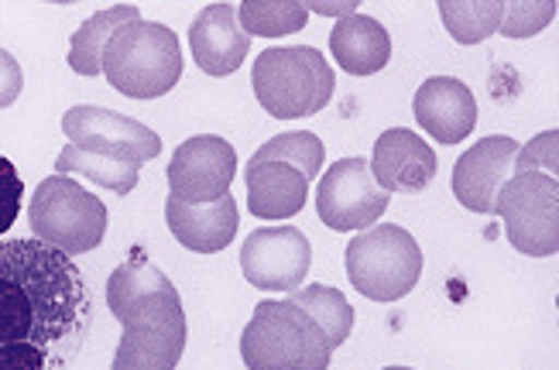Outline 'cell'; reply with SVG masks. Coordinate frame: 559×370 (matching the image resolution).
Masks as SVG:
<instances>
[{
	"label": "cell",
	"instance_id": "obj_12",
	"mask_svg": "<svg viewBox=\"0 0 559 370\" xmlns=\"http://www.w3.org/2000/svg\"><path fill=\"white\" fill-rule=\"evenodd\" d=\"M312 267V243L296 227H258L240 247V271L261 291L302 288Z\"/></svg>",
	"mask_w": 559,
	"mask_h": 370
},
{
	"label": "cell",
	"instance_id": "obj_32",
	"mask_svg": "<svg viewBox=\"0 0 559 370\" xmlns=\"http://www.w3.org/2000/svg\"><path fill=\"white\" fill-rule=\"evenodd\" d=\"M384 370H416V367H384Z\"/></svg>",
	"mask_w": 559,
	"mask_h": 370
},
{
	"label": "cell",
	"instance_id": "obj_14",
	"mask_svg": "<svg viewBox=\"0 0 559 370\" xmlns=\"http://www.w3.org/2000/svg\"><path fill=\"white\" fill-rule=\"evenodd\" d=\"M371 176L374 182L392 195H416L436 179V152L408 128H388L374 141V155H371Z\"/></svg>",
	"mask_w": 559,
	"mask_h": 370
},
{
	"label": "cell",
	"instance_id": "obj_4",
	"mask_svg": "<svg viewBox=\"0 0 559 370\" xmlns=\"http://www.w3.org/2000/svg\"><path fill=\"white\" fill-rule=\"evenodd\" d=\"M251 86L258 104L278 120H299L320 114L336 89V76L323 52L309 45L264 48L254 59Z\"/></svg>",
	"mask_w": 559,
	"mask_h": 370
},
{
	"label": "cell",
	"instance_id": "obj_18",
	"mask_svg": "<svg viewBox=\"0 0 559 370\" xmlns=\"http://www.w3.org/2000/svg\"><path fill=\"white\" fill-rule=\"evenodd\" d=\"M330 48L336 65L350 76H374L392 59V35L381 21L368 14H350L336 21Z\"/></svg>",
	"mask_w": 559,
	"mask_h": 370
},
{
	"label": "cell",
	"instance_id": "obj_9",
	"mask_svg": "<svg viewBox=\"0 0 559 370\" xmlns=\"http://www.w3.org/2000/svg\"><path fill=\"white\" fill-rule=\"evenodd\" d=\"M62 131L80 152H93L138 168L141 162H155L162 155V138L152 128L104 107H69L62 117Z\"/></svg>",
	"mask_w": 559,
	"mask_h": 370
},
{
	"label": "cell",
	"instance_id": "obj_17",
	"mask_svg": "<svg viewBox=\"0 0 559 370\" xmlns=\"http://www.w3.org/2000/svg\"><path fill=\"white\" fill-rule=\"evenodd\" d=\"M165 219L173 237L197 254H221L237 234V200L224 195L216 203H179L168 195Z\"/></svg>",
	"mask_w": 559,
	"mask_h": 370
},
{
	"label": "cell",
	"instance_id": "obj_22",
	"mask_svg": "<svg viewBox=\"0 0 559 370\" xmlns=\"http://www.w3.org/2000/svg\"><path fill=\"white\" fill-rule=\"evenodd\" d=\"M83 176L96 186L110 189L114 195H131L138 186L141 168L138 165H124V162H114L104 155H93V152H80V147H62L59 158H56V176Z\"/></svg>",
	"mask_w": 559,
	"mask_h": 370
},
{
	"label": "cell",
	"instance_id": "obj_10",
	"mask_svg": "<svg viewBox=\"0 0 559 370\" xmlns=\"http://www.w3.org/2000/svg\"><path fill=\"white\" fill-rule=\"evenodd\" d=\"M384 210H388V192L374 182L371 165L364 158L333 162L320 189H316V213L336 234L368 230L378 224Z\"/></svg>",
	"mask_w": 559,
	"mask_h": 370
},
{
	"label": "cell",
	"instance_id": "obj_21",
	"mask_svg": "<svg viewBox=\"0 0 559 370\" xmlns=\"http://www.w3.org/2000/svg\"><path fill=\"white\" fill-rule=\"evenodd\" d=\"M288 302L299 306L306 315H312V323L323 330V336L330 339V347L336 350L340 343H347L350 330H354V309L344 299V291L333 285H306V288H292Z\"/></svg>",
	"mask_w": 559,
	"mask_h": 370
},
{
	"label": "cell",
	"instance_id": "obj_23",
	"mask_svg": "<svg viewBox=\"0 0 559 370\" xmlns=\"http://www.w3.org/2000/svg\"><path fill=\"white\" fill-rule=\"evenodd\" d=\"M309 8L296 4V0H245L237 8V24L248 38H285L306 28Z\"/></svg>",
	"mask_w": 559,
	"mask_h": 370
},
{
	"label": "cell",
	"instance_id": "obj_27",
	"mask_svg": "<svg viewBox=\"0 0 559 370\" xmlns=\"http://www.w3.org/2000/svg\"><path fill=\"white\" fill-rule=\"evenodd\" d=\"M556 17V0H515V4H504V17H501V35L508 38H532L539 35L546 24H552Z\"/></svg>",
	"mask_w": 559,
	"mask_h": 370
},
{
	"label": "cell",
	"instance_id": "obj_3",
	"mask_svg": "<svg viewBox=\"0 0 559 370\" xmlns=\"http://www.w3.org/2000/svg\"><path fill=\"white\" fill-rule=\"evenodd\" d=\"M100 72L117 93L131 96V100H155L182 76L179 38L168 24L131 21L104 48Z\"/></svg>",
	"mask_w": 559,
	"mask_h": 370
},
{
	"label": "cell",
	"instance_id": "obj_1",
	"mask_svg": "<svg viewBox=\"0 0 559 370\" xmlns=\"http://www.w3.org/2000/svg\"><path fill=\"white\" fill-rule=\"evenodd\" d=\"M90 315L76 261L35 237L0 240V370H66Z\"/></svg>",
	"mask_w": 559,
	"mask_h": 370
},
{
	"label": "cell",
	"instance_id": "obj_26",
	"mask_svg": "<svg viewBox=\"0 0 559 370\" xmlns=\"http://www.w3.org/2000/svg\"><path fill=\"white\" fill-rule=\"evenodd\" d=\"M165 271H158L144 254H131L120 267H114V275L107 278V306L110 312L117 315L120 309H128L131 302H138L141 295L148 291H158V288H168Z\"/></svg>",
	"mask_w": 559,
	"mask_h": 370
},
{
	"label": "cell",
	"instance_id": "obj_24",
	"mask_svg": "<svg viewBox=\"0 0 559 370\" xmlns=\"http://www.w3.org/2000/svg\"><path fill=\"white\" fill-rule=\"evenodd\" d=\"M440 17L460 45H477L501 28L504 0H440Z\"/></svg>",
	"mask_w": 559,
	"mask_h": 370
},
{
	"label": "cell",
	"instance_id": "obj_5",
	"mask_svg": "<svg viewBox=\"0 0 559 370\" xmlns=\"http://www.w3.org/2000/svg\"><path fill=\"white\" fill-rule=\"evenodd\" d=\"M124 326L110 370H176L189 339L186 312L176 285L141 295L138 302L117 312Z\"/></svg>",
	"mask_w": 559,
	"mask_h": 370
},
{
	"label": "cell",
	"instance_id": "obj_7",
	"mask_svg": "<svg viewBox=\"0 0 559 370\" xmlns=\"http://www.w3.org/2000/svg\"><path fill=\"white\" fill-rule=\"evenodd\" d=\"M347 278L371 302H399L423 278V247L405 227L378 224L347 243Z\"/></svg>",
	"mask_w": 559,
	"mask_h": 370
},
{
	"label": "cell",
	"instance_id": "obj_11",
	"mask_svg": "<svg viewBox=\"0 0 559 370\" xmlns=\"http://www.w3.org/2000/svg\"><path fill=\"white\" fill-rule=\"evenodd\" d=\"M237 171L234 144L221 134H197L182 141L168 162V195L179 203H216L230 195Z\"/></svg>",
	"mask_w": 559,
	"mask_h": 370
},
{
	"label": "cell",
	"instance_id": "obj_16",
	"mask_svg": "<svg viewBox=\"0 0 559 370\" xmlns=\"http://www.w3.org/2000/svg\"><path fill=\"white\" fill-rule=\"evenodd\" d=\"M189 48L197 65L206 76H234L245 65L251 52V38L240 32L237 24V8L234 4H210L203 14H197L189 28Z\"/></svg>",
	"mask_w": 559,
	"mask_h": 370
},
{
	"label": "cell",
	"instance_id": "obj_29",
	"mask_svg": "<svg viewBox=\"0 0 559 370\" xmlns=\"http://www.w3.org/2000/svg\"><path fill=\"white\" fill-rule=\"evenodd\" d=\"M21 206H24V182L17 176V168L11 165V158L0 155V237L14 227Z\"/></svg>",
	"mask_w": 559,
	"mask_h": 370
},
{
	"label": "cell",
	"instance_id": "obj_19",
	"mask_svg": "<svg viewBox=\"0 0 559 370\" xmlns=\"http://www.w3.org/2000/svg\"><path fill=\"white\" fill-rule=\"evenodd\" d=\"M309 200V182L302 171L282 162L248 165V210L258 219H288Z\"/></svg>",
	"mask_w": 559,
	"mask_h": 370
},
{
	"label": "cell",
	"instance_id": "obj_25",
	"mask_svg": "<svg viewBox=\"0 0 559 370\" xmlns=\"http://www.w3.org/2000/svg\"><path fill=\"white\" fill-rule=\"evenodd\" d=\"M323 155L326 147L323 141L316 138L312 131H288V134H278L272 141H264L258 152L251 155L248 165H261V162H282V165H292L296 171H302L306 182L320 176L323 168Z\"/></svg>",
	"mask_w": 559,
	"mask_h": 370
},
{
	"label": "cell",
	"instance_id": "obj_20",
	"mask_svg": "<svg viewBox=\"0 0 559 370\" xmlns=\"http://www.w3.org/2000/svg\"><path fill=\"white\" fill-rule=\"evenodd\" d=\"M131 21H141V11L134 4H114L96 11L93 17H86L76 35L69 41V69L80 72V76H100V59H104V48L110 45V38L124 28Z\"/></svg>",
	"mask_w": 559,
	"mask_h": 370
},
{
	"label": "cell",
	"instance_id": "obj_13",
	"mask_svg": "<svg viewBox=\"0 0 559 370\" xmlns=\"http://www.w3.org/2000/svg\"><path fill=\"white\" fill-rule=\"evenodd\" d=\"M519 147L522 144L515 138L491 134L460 155L453 165V195L460 206H467L471 213H495L501 186L512 179Z\"/></svg>",
	"mask_w": 559,
	"mask_h": 370
},
{
	"label": "cell",
	"instance_id": "obj_6",
	"mask_svg": "<svg viewBox=\"0 0 559 370\" xmlns=\"http://www.w3.org/2000/svg\"><path fill=\"white\" fill-rule=\"evenodd\" d=\"M32 237L56 247L66 258H80L107 237V206L86 186L69 176L41 179L28 206Z\"/></svg>",
	"mask_w": 559,
	"mask_h": 370
},
{
	"label": "cell",
	"instance_id": "obj_2",
	"mask_svg": "<svg viewBox=\"0 0 559 370\" xmlns=\"http://www.w3.org/2000/svg\"><path fill=\"white\" fill-rule=\"evenodd\" d=\"M248 370H330L333 347L323 330L288 299H264L240 333Z\"/></svg>",
	"mask_w": 559,
	"mask_h": 370
},
{
	"label": "cell",
	"instance_id": "obj_30",
	"mask_svg": "<svg viewBox=\"0 0 559 370\" xmlns=\"http://www.w3.org/2000/svg\"><path fill=\"white\" fill-rule=\"evenodd\" d=\"M21 89H24V72H21L17 59L0 48V110L11 107L21 96Z\"/></svg>",
	"mask_w": 559,
	"mask_h": 370
},
{
	"label": "cell",
	"instance_id": "obj_15",
	"mask_svg": "<svg viewBox=\"0 0 559 370\" xmlns=\"http://www.w3.org/2000/svg\"><path fill=\"white\" fill-rule=\"evenodd\" d=\"M416 123L440 144L467 141L477 128V100L464 80L456 76H432L416 89L412 100Z\"/></svg>",
	"mask_w": 559,
	"mask_h": 370
},
{
	"label": "cell",
	"instance_id": "obj_28",
	"mask_svg": "<svg viewBox=\"0 0 559 370\" xmlns=\"http://www.w3.org/2000/svg\"><path fill=\"white\" fill-rule=\"evenodd\" d=\"M556 147H559L556 128H552V131H543L539 138H532L525 147H519L512 176H522V171H543V176H552V179H556V171H559V155H556Z\"/></svg>",
	"mask_w": 559,
	"mask_h": 370
},
{
	"label": "cell",
	"instance_id": "obj_31",
	"mask_svg": "<svg viewBox=\"0 0 559 370\" xmlns=\"http://www.w3.org/2000/svg\"><path fill=\"white\" fill-rule=\"evenodd\" d=\"M309 11H316V14H344V17H350L354 11H357V4H306Z\"/></svg>",
	"mask_w": 559,
	"mask_h": 370
},
{
	"label": "cell",
	"instance_id": "obj_8",
	"mask_svg": "<svg viewBox=\"0 0 559 370\" xmlns=\"http://www.w3.org/2000/svg\"><path fill=\"white\" fill-rule=\"evenodd\" d=\"M504 234L519 254L552 258L559 251V182L543 171L512 176L495 200Z\"/></svg>",
	"mask_w": 559,
	"mask_h": 370
}]
</instances>
